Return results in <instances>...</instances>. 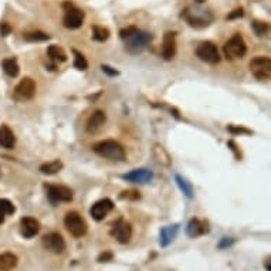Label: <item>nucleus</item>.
Instances as JSON below:
<instances>
[{
    "instance_id": "f257e3e1",
    "label": "nucleus",
    "mask_w": 271,
    "mask_h": 271,
    "mask_svg": "<svg viewBox=\"0 0 271 271\" xmlns=\"http://www.w3.org/2000/svg\"><path fill=\"white\" fill-rule=\"evenodd\" d=\"M120 36L125 43V48L132 54H139V53L145 51L152 40V36L149 33L141 32L134 26L121 30Z\"/></svg>"
},
{
    "instance_id": "f03ea898",
    "label": "nucleus",
    "mask_w": 271,
    "mask_h": 271,
    "mask_svg": "<svg viewBox=\"0 0 271 271\" xmlns=\"http://www.w3.org/2000/svg\"><path fill=\"white\" fill-rule=\"evenodd\" d=\"M93 151L96 152L97 155L107 158L111 160H124L125 159V149L124 146L112 139H107V141H101L97 142L93 146Z\"/></svg>"
},
{
    "instance_id": "7ed1b4c3",
    "label": "nucleus",
    "mask_w": 271,
    "mask_h": 271,
    "mask_svg": "<svg viewBox=\"0 0 271 271\" xmlns=\"http://www.w3.org/2000/svg\"><path fill=\"white\" fill-rule=\"evenodd\" d=\"M64 226L72 237H82L87 234L88 226L85 220L77 212H70L64 217Z\"/></svg>"
},
{
    "instance_id": "20e7f679",
    "label": "nucleus",
    "mask_w": 271,
    "mask_h": 271,
    "mask_svg": "<svg viewBox=\"0 0 271 271\" xmlns=\"http://www.w3.org/2000/svg\"><path fill=\"white\" fill-rule=\"evenodd\" d=\"M246 53H247V46L240 34H234L224 44V56L227 60L241 58L246 56Z\"/></svg>"
},
{
    "instance_id": "39448f33",
    "label": "nucleus",
    "mask_w": 271,
    "mask_h": 271,
    "mask_svg": "<svg viewBox=\"0 0 271 271\" xmlns=\"http://www.w3.org/2000/svg\"><path fill=\"white\" fill-rule=\"evenodd\" d=\"M250 71L257 80L267 81L271 77V60L268 57H255L250 61Z\"/></svg>"
},
{
    "instance_id": "423d86ee",
    "label": "nucleus",
    "mask_w": 271,
    "mask_h": 271,
    "mask_svg": "<svg viewBox=\"0 0 271 271\" xmlns=\"http://www.w3.org/2000/svg\"><path fill=\"white\" fill-rule=\"evenodd\" d=\"M46 195H47L48 200L53 205H58L63 202H71L72 200V191L67 186H61V185H46Z\"/></svg>"
},
{
    "instance_id": "0eeeda50",
    "label": "nucleus",
    "mask_w": 271,
    "mask_h": 271,
    "mask_svg": "<svg viewBox=\"0 0 271 271\" xmlns=\"http://www.w3.org/2000/svg\"><path fill=\"white\" fill-rule=\"evenodd\" d=\"M36 96V82L30 77H26L20 81L13 91V98L19 103H26L33 100V97Z\"/></svg>"
},
{
    "instance_id": "6e6552de",
    "label": "nucleus",
    "mask_w": 271,
    "mask_h": 271,
    "mask_svg": "<svg viewBox=\"0 0 271 271\" xmlns=\"http://www.w3.org/2000/svg\"><path fill=\"white\" fill-rule=\"evenodd\" d=\"M184 16L186 22L191 24L192 27H196V29L208 27L212 22V19H213L208 10H200V9H195V10L188 9L184 13Z\"/></svg>"
},
{
    "instance_id": "1a4fd4ad",
    "label": "nucleus",
    "mask_w": 271,
    "mask_h": 271,
    "mask_svg": "<svg viewBox=\"0 0 271 271\" xmlns=\"http://www.w3.org/2000/svg\"><path fill=\"white\" fill-rule=\"evenodd\" d=\"M196 56L199 57L202 61L208 64H217L220 61V54L216 47L215 43L212 41H205L199 47L196 48Z\"/></svg>"
},
{
    "instance_id": "9d476101",
    "label": "nucleus",
    "mask_w": 271,
    "mask_h": 271,
    "mask_svg": "<svg viewBox=\"0 0 271 271\" xmlns=\"http://www.w3.org/2000/svg\"><path fill=\"white\" fill-rule=\"evenodd\" d=\"M41 244L53 254H61L65 251V241L60 233H48L46 236H43Z\"/></svg>"
},
{
    "instance_id": "9b49d317",
    "label": "nucleus",
    "mask_w": 271,
    "mask_h": 271,
    "mask_svg": "<svg viewBox=\"0 0 271 271\" xmlns=\"http://www.w3.org/2000/svg\"><path fill=\"white\" fill-rule=\"evenodd\" d=\"M110 234L121 244H127L132 237V227L124 219H120L118 222L114 223L111 230H110Z\"/></svg>"
},
{
    "instance_id": "f8f14e48",
    "label": "nucleus",
    "mask_w": 271,
    "mask_h": 271,
    "mask_svg": "<svg viewBox=\"0 0 271 271\" xmlns=\"http://www.w3.org/2000/svg\"><path fill=\"white\" fill-rule=\"evenodd\" d=\"M67 10H65V15H64V26L67 29H78L82 26L84 22V12L81 9L74 8L72 5H64Z\"/></svg>"
},
{
    "instance_id": "ddd939ff",
    "label": "nucleus",
    "mask_w": 271,
    "mask_h": 271,
    "mask_svg": "<svg viewBox=\"0 0 271 271\" xmlns=\"http://www.w3.org/2000/svg\"><path fill=\"white\" fill-rule=\"evenodd\" d=\"M114 209V202L111 199H101L96 202L93 205V208L89 210V213L93 216V219L97 222L104 220V217Z\"/></svg>"
},
{
    "instance_id": "4468645a",
    "label": "nucleus",
    "mask_w": 271,
    "mask_h": 271,
    "mask_svg": "<svg viewBox=\"0 0 271 271\" xmlns=\"http://www.w3.org/2000/svg\"><path fill=\"white\" fill-rule=\"evenodd\" d=\"M210 231L209 223L206 220H200V219H192L191 222L186 226V234L191 239H196L203 234H206Z\"/></svg>"
},
{
    "instance_id": "2eb2a0df",
    "label": "nucleus",
    "mask_w": 271,
    "mask_h": 271,
    "mask_svg": "<svg viewBox=\"0 0 271 271\" xmlns=\"http://www.w3.org/2000/svg\"><path fill=\"white\" fill-rule=\"evenodd\" d=\"M40 231V223L34 217H23L20 220V234L24 239H33Z\"/></svg>"
},
{
    "instance_id": "dca6fc26",
    "label": "nucleus",
    "mask_w": 271,
    "mask_h": 271,
    "mask_svg": "<svg viewBox=\"0 0 271 271\" xmlns=\"http://www.w3.org/2000/svg\"><path fill=\"white\" fill-rule=\"evenodd\" d=\"M122 179L132 184H148L153 179V173L149 169H135L129 173H125L122 176Z\"/></svg>"
},
{
    "instance_id": "f3484780",
    "label": "nucleus",
    "mask_w": 271,
    "mask_h": 271,
    "mask_svg": "<svg viewBox=\"0 0 271 271\" xmlns=\"http://www.w3.org/2000/svg\"><path fill=\"white\" fill-rule=\"evenodd\" d=\"M176 54V33L167 32L163 36V46H162V57L165 60H172Z\"/></svg>"
},
{
    "instance_id": "a211bd4d",
    "label": "nucleus",
    "mask_w": 271,
    "mask_h": 271,
    "mask_svg": "<svg viewBox=\"0 0 271 271\" xmlns=\"http://www.w3.org/2000/svg\"><path fill=\"white\" fill-rule=\"evenodd\" d=\"M105 121H107L105 112L98 110V111H96L89 117V120L87 122V131L89 134H96V132H98L101 128L104 127Z\"/></svg>"
},
{
    "instance_id": "6ab92c4d",
    "label": "nucleus",
    "mask_w": 271,
    "mask_h": 271,
    "mask_svg": "<svg viewBox=\"0 0 271 271\" xmlns=\"http://www.w3.org/2000/svg\"><path fill=\"white\" fill-rule=\"evenodd\" d=\"M16 145V136L8 125L0 127V146L5 149H13Z\"/></svg>"
},
{
    "instance_id": "aec40b11",
    "label": "nucleus",
    "mask_w": 271,
    "mask_h": 271,
    "mask_svg": "<svg viewBox=\"0 0 271 271\" xmlns=\"http://www.w3.org/2000/svg\"><path fill=\"white\" fill-rule=\"evenodd\" d=\"M177 231H179V226H177V224H172V226L163 227V229L160 230L159 234L160 247H167V246L175 240Z\"/></svg>"
},
{
    "instance_id": "412c9836",
    "label": "nucleus",
    "mask_w": 271,
    "mask_h": 271,
    "mask_svg": "<svg viewBox=\"0 0 271 271\" xmlns=\"http://www.w3.org/2000/svg\"><path fill=\"white\" fill-rule=\"evenodd\" d=\"M17 255L6 251L0 254V271H13L17 265Z\"/></svg>"
},
{
    "instance_id": "4be33fe9",
    "label": "nucleus",
    "mask_w": 271,
    "mask_h": 271,
    "mask_svg": "<svg viewBox=\"0 0 271 271\" xmlns=\"http://www.w3.org/2000/svg\"><path fill=\"white\" fill-rule=\"evenodd\" d=\"M153 156H155L156 162L160 163V165H163V166H169L170 162H172L169 153L165 151V148H163L162 145H155V148H153Z\"/></svg>"
},
{
    "instance_id": "5701e85b",
    "label": "nucleus",
    "mask_w": 271,
    "mask_h": 271,
    "mask_svg": "<svg viewBox=\"0 0 271 271\" xmlns=\"http://www.w3.org/2000/svg\"><path fill=\"white\" fill-rule=\"evenodd\" d=\"M16 212L15 205L8 199H0V224L5 223L6 217Z\"/></svg>"
},
{
    "instance_id": "b1692460",
    "label": "nucleus",
    "mask_w": 271,
    "mask_h": 271,
    "mask_svg": "<svg viewBox=\"0 0 271 271\" xmlns=\"http://www.w3.org/2000/svg\"><path fill=\"white\" fill-rule=\"evenodd\" d=\"M2 65H3V70L9 77H17L20 72V67L17 64L16 58H6V60H3Z\"/></svg>"
},
{
    "instance_id": "393cba45",
    "label": "nucleus",
    "mask_w": 271,
    "mask_h": 271,
    "mask_svg": "<svg viewBox=\"0 0 271 271\" xmlns=\"http://www.w3.org/2000/svg\"><path fill=\"white\" fill-rule=\"evenodd\" d=\"M63 162L61 160H53V162H48V163H44L40 166V172L44 173V175H56L58 173L61 169H63Z\"/></svg>"
},
{
    "instance_id": "a878e982",
    "label": "nucleus",
    "mask_w": 271,
    "mask_h": 271,
    "mask_svg": "<svg viewBox=\"0 0 271 271\" xmlns=\"http://www.w3.org/2000/svg\"><path fill=\"white\" fill-rule=\"evenodd\" d=\"M175 179H176V184H177V186H179V189L184 192L185 196H186V198H189V199H192V198H193V188H192V185L180 175H176Z\"/></svg>"
},
{
    "instance_id": "bb28decb",
    "label": "nucleus",
    "mask_w": 271,
    "mask_h": 271,
    "mask_svg": "<svg viewBox=\"0 0 271 271\" xmlns=\"http://www.w3.org/2000/svg\"><path fill=\"white\" fill-rule=\"evenodd\" d=\"M48 57L51 58V60H56V61H65L67 60V56H65V53H64V50L61 47H58L56 44H53V46H50L47 50Z\"/></svg>"
},
{
    "instance_id": "cd10ccee",
    "label": "nucleus",
    "mask_w": 271,
    "mask_h": 271,
    "mask_svg": "<svg viewBox=\"0 0 271 271\" xmlns=\"http://www.w3.org/2000/svg\"><path fill=\"white\" fill-rule=\"evenodd\" d=\"M24 40L26 41H30V43H37V41H47L50 39V36H48L47 33H43V32H29V33H24Z\"/></svg>"
},
{
    "instance_id": "c85d7f7f",
    "label": "nucleus",
    "mask_w": 271,
    "mask_h": 271,
    "mask_svg": "<svg viewBox=\"0 0 271 271\" xmlns=\"http://www.w3.org/2000/svg\"><path fill=\"white\" fill-rule=\"evenodd\" d=\"M72 54H74V67L77 70H81V71L87 70L88 63L87 60H85V57L82 56L81 53H78L77 50H72Z\"/></svg>"
},
{
    "instance_id": "c756f323",
    "label": "nucleus",
    "mask_w": 271,
    "mask_h": 271,
    "mask_svg": "<svg viewBox=\"0 0 271 271\" xmlns=\"http://www.w3.org/2000/svg\"><path fill=\"white\" fill-rule=\"evenodd\" d=\"M93 37H94V40L97 41L108 40V37H110V30L103 27V26H96V27H94V33H93Z\"/></svg>"
},
{
    "instance_id": "7c9ffc66",
    "label": "nucleus",
    "mask_w": 271,
    "mask_h": 271,
    "mask_svg": "<svg viewBox=\"0 0 271 271\" xmlns=\"http://www.w3.org/2000/svg\"><path fill=\"white\" fill-rule=\"evenodd\" d=\"M253 30H254L257 36H264L265 33L268 32V24L265 23V22L255 20V22H253Z\"/></svg>"
},
{
    "instance_id": "2f4dec72",
    "label": "nucleus",
    "mask_w": 271,
    "mask_h": 271,
    "mask_svg": "<svg viewBox=\"0 0 271 271\" xmlns=\"http://www.w3.org/2000/svg\"><path fill=\"white\" fill-rule=\"evenodd\" d=\"M121 199H127V200H138L141 198V195H139V192L136 191H125L122 192L120 195Z\"/></svg>"
},
{
    "instance_id": "473e14b6",
    "label": "nucleus",
    "mask_w": 271,
    "mask_h": 271,
    "mask_svg": "<svg viewBox=\"0 0 271 271\" xmlns=\"http://www.w3.org/2000/svg\"><path fill=\"white\" fill-rule=\"evenodd\" d=\"M233 244H234V239H231V237H223V239L219 241L217 247L220 248V250H224V248L231 247Z\"/></svg>"
},
{
    "instance_id": "72a5a7b5",
    "label": "nucleus",
    "mask_w": 271,
    "mask_h": 271,
    "mask_svg": "<svg viewBox=\"0 0 271 271\" xmlns=\"http://www.w3.org/2000/svg\"><path fill=\"white\" fill-rule=\"evenodd\" d=\"M112 258H114V254H112V251H108V250H105L104 253H101V254L98 255V263H108V261H111Z\"/></svg>"
},
{
    "instance_id": "f704fd0d",
    "label": "nucleus",
    "mask_w": 271,
    "mask_h": 271,
    "mask_svg": "<svg viewBox=\"0 0 271 271\" xmlns=\"http://www.w3.org/2000/svg\"><path fill=\"white\" fill-rule=\"evenodd\" d=\"M230 132H233V134H246V135H250L251 134V131L250 129H246V128H236V127H229L227 128Z\"/></svg>"
},
{
    "instance_id": "c9c22d12",
    "label": "nucleus",
    "mask_w": 271,
    "mask_h": 271,
    "mask_svg": "<svg viewBox=\"0 0 271 271\" xmlns=\"http://www.w3.org/2000/svg\"><path fill=\"white\" fill-rule=\"evenodd\" d=\"M101 68H103V71H104L105 74H108V75H111V77L118 75V71H117V70H114V68H111L110 65H103Z\"/></svg>"
},
{
    "instance_id": "e433bc0d",
    "label": "nucleus",
    "mask_w": 271,
    "mask_h": 271,
    "mask_svg": "<svg viewBox=\"0 0 271 271\" xmlns=\"http://www.w3.org/2000/svg\"><path fill=\"white\" fill-rule=\"evenodd\" d=\"M12 32V27L9 26L8 23H2L0 24V33H2V36H8Z\"/></svg>"
},
{
    "instance_id": "4c0bfd02",
    "label": "nucleus",
    "mask_w": 271,
    "mask_h": 271,
    "mask_svg": "<svg viewBox=\"0 0 271 271\" xmlns=\"http://www.w3.org/2000/svg\"><path fill=\"white\" fill-rule=\"evenodd\" d=\"M243 15H244V13H243V9H236L233 13H230V15L227 16V19H229V20H231V19H237V17H243Z\"/></svg>"
},
{
    "instance_id": "58836bf2",
    "label": "nucleus",
    "mask_w": 271,
    "mask_h": 271,
    "mask_svg": "<svg viewBox=\"0 0 271 271\" xmlns=\"http://www.w3.org/2000/svg\"><path fill=\"white\" fill-rule=\"evenodd\" d=\"M265 270L267 271H271V268H270V258H267V260H265Z\"/></svg>"
},
{
    "instance_id": "ea45409f",
    "label": "nucleus",
    "mask_w": 271,
    "mask_h": 271,
    "mask_svg": "<svg viewBox=\"0 0 271 271\" xmlns=\"http://www.w3.org/2000/svg\"><path fill=\"white\" fill-rule=\"evenodd\" d=\"M195 2H196V3H203L205 0H195Z\"/></svg>"
}]
</instances>
